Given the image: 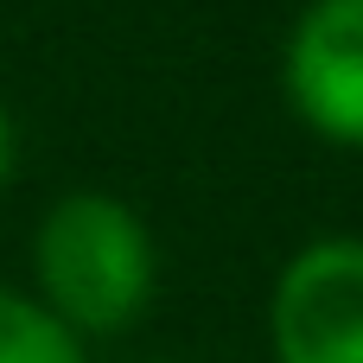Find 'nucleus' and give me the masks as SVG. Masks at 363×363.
I'll list each match as a JSON object with an SVG mask.
<instances>
[{"mask_svg":"<svg viewBox=\"0 0 363 363\" xmlns=\"http://www.w3.org/2000/svg\"><path fill=\"white\" fill-rule=\"evenodd\" d=\"M13 172V121H6V108H0V179Z\"/></svg>","mask_w":363,"mask_h":363,"instance_id":"5","label":"nucleus"},{"mask_svg":"<svg viewBox=\"0 0 363 363\" xmlns=\"http://www.w3.org/2000/svg\"><path fill=\"white\" fill-rule=\"evenodd\" d=\"M287 96L306 128L363 147V0H313L287 45Z\"/></svg>","mask_w":363,"mask_h":363,"instance_id":"3","label":"nucleus"},{"mask_svg":"<svg viewBox=\"0 0 363 363\" xmlns=\"http://www.w3.org/2000/svg\"><path fill=\"white\" fill-rule=\"evenodd\" d=\"M281 363H363V242H313L274 287Z\"/></svg>","mask_w":363,"mask_h":363,"instance_id":"2","label":"nucleus"},{"mask_svg":"<svg viewBox=\"0 0 363 363\" xmlns=\"http://www.w3.org/2000/svg\"><path fill=\"white\" fill-rule=\"evenodd\" d=\"M0 363H83L64 319L0 287Z\"/></svg>","mask_w":363,"mask_h":363,"instance_id":"4","label":"nucleus"},{"mask_svg":"<svg viewBox=\"0 0 363 363\" xmlns=\"http://www.w3.org/2000/svg\"><path fill=\"white\" fill-rule=\"evenodd\" d=\"M38 287H45V313L64 319L70 332L128 325L153 294L147 223L108 191L57 198L51 217L38 223Z\"/></svg>","mask_w":363,"mask_h":363,"instance_id":"1","label":"nucleus"}]
</instances>
